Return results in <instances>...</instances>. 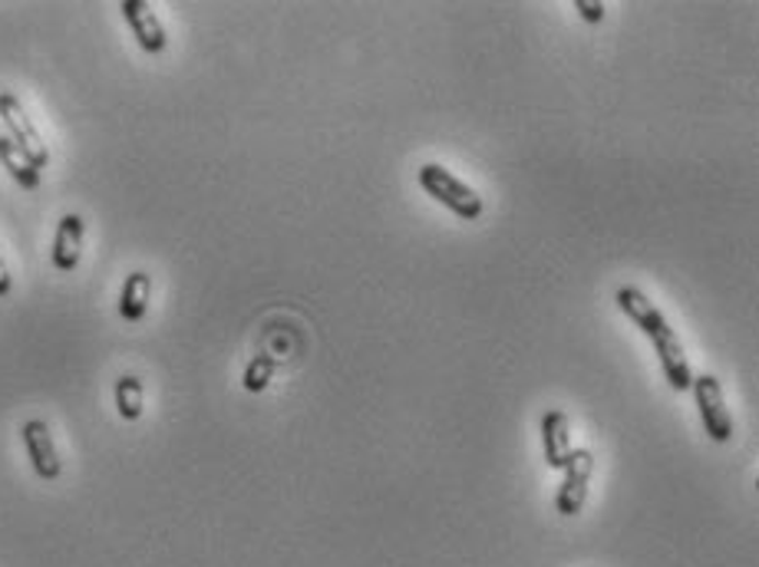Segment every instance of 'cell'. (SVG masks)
Segmentation results:
<instances>
[{
  "mask_svg": "<svg viewBox=\"0 0 759 567\" xmlns=\"http://www.w3.org/2000/svg\"><path fill=\"white\" fill-rule=\"evenodd\" d=\"M120 11H123V18H126V24H129L133 37H136V44H139L146 54L156 57V54L166 50L169 37H166V27H162V21L156 18L152 4H146V0H123Z\"/></svg>",
  "mask_w": 759,
  "mask_h": 567,
  "instance_id": "cell-7",
  "label": "cell"
},
{
  "mask_svg": "<svg viewBox=\"0 0 759 567\" xmlns=\"http://www.w3.org/2000/svg\"><path fill=\"white\" fill-rule=\"evenodd\" d=\"M0 123H4L11 143L21 149V156L27 159L31 169H37V172L47 169L50 152H47V146H44V139H41V133H37V126L31 123V116L24 113L21 100H18L14 93H8V90L0 93Z\"/></svg>",
  "mask_w": 759,
  "mask_h": 567,
  "instance_id": "cell-3",
  "label": "cell"
},
{
  "mask_svg": "<svg viewBox=\"0 0 759 567\" xmlns=\"http://www.w3.org/2000/svg\"><path fill=\"white\" fill-rule=\"evenodd\" d=\"M0 166L11 172V179L24 189V192H37L41 189V172L27 166V159L21 156V149L11 143V136L0 129Z\"/></svg>",
  "mask_w": 759,
  "mask_h": 567,
  "instance_id": "cell-11",
  "label": "cell"
},
{
  "mask_svg": "<svg viewBox=\"0 0 759 567\" xmlns=\"http://www.w3.org/2000/svg\"><path fill=\"white\" fill-rule=\"evenodd\" d=\"M271 379H274V360H271L268 353H254L251 363L245 366L241 386H245L248 393H264Z\"/></svg>",
  "mask_w": 759,
  "mask_h": 567,
  "instance_id": "cell-13",
  "label": "cell"
},
{
  "mask_svg": "<svg viewBox=\"0 0 759 567\" xmlns=\"http://www.w3.org/2000/svg\"><path fill=\"white\" fill-rule=\"evenodd\" d=\"M614 304L621 307V314L654 343L657 356H660V366H664V376L670 383V389L683 393L690 389L693 383V370H690V360L683 353V343L677 337V330L664 320V314L647 300L644 291L637 287H618L614 294Z\"/></svg>",
  "mask_w": 759,
  "mask_h": 567,
  "instance_id": "cell-1",
  "label": "cell"
},
{
  "mask_svg": "<svg viewBox=\"0 0 759 567\" xmlns=\"http://www.w3.org/2000/svg\"><path fill=\"white\" fill-rule=\"evenodd\" d=\"M565 478L558 485V495H555V508L558 514L565 518H575L581 508H585V498H588V481H591V472H594V455L591 449H571L568 462H565Z\"/></svg>",
  "mask_w": 759,
  "mask_h": 567,
  "instance_id": "cell-5",
  "label": "cell"
},
{
  "mask_svg": "<svg viewBox=\"0 0 759 567\" xmlns=\"http://www.w3.org/2000/svg\"><path fill=\"white\" fill-rule=\"evenodd\" d=\"M149 297H152V277L146 271H133L120 291V317L126 324H139L149 314Z\"/></svg>",
  "mask_w": 759,
  "mask_h": 567,
  "instance_id": "cell-10",
  "label": "cell"
},
{
  "mask_svg": "<svg viewBox=\"0 0 759 567\" xmlns=\"http://www.w3.org/2000/svg\"><path fill=\"white\" fill-rule=\"evenodd\" d=\"M113 396H116V412L126 419V422H136L143 416V399H146V389H143V379L139 376H120L116 386H113Z\"/></svg>",
  "mask_w": 759,
  "mask_h": 567,
  "instance_id": "cell-12",
  "label": "cell"
},
{
  "mask_svg": "<svg viewBox=\"0 0 759 567\" xmlns=\"http://www.w3.org/2000/svg\"><path fill=\"white\" fill-rule=\"evenodd\" d=\"M11 287H14V277H11L8 264L0 261V297H8V294H11Z\"/></svg>",
  "mask_w": 759,
  "mask_h": 567,
  "instance_id": "cell-15",
  "label": "cell"
},
{
  "mask_svg": "<svg viewBox=\"0 0 759 567\" xmlns=\"http://www.w3.org/2000/svg\"><path fill=\"white\" fill-rule=\"evenodd\" d=\"M21 435H24L27 458H31L37 478L57 481L60 472H64V465H60V455H57V445H54V435H50L47 422H44V419H27L24 429H21Z\"/></svg>",
  "mask_w": 759,
  "mask_h": 567,
  "instance_id": "cell-6",
  "label": "cell"
},
{
  "mask_svg": "<svg viewBox=\"0 0 759 567\" xmlns=\"http://www.w3.org/2000/svg\"><path fill=\"white\" fill-rule=\"evenodd\" d=\"M542 445H545V465L562 472L571 455V422L562 409L542 416Z\"/></svg>",
  "mask_w": 759,
  "mask_h": 567,
  "instance_id": "cell-9",
  "label": "cell"
},
{
  "mask_svg": "<svg viewBox=\"0 0 759 567\" xmlns=\"http://www.w3.org/2000/svg\"><path fill=\"white\" fill-rule=\"evenodd\" d=\"M575 11L581 14V21H588V24H601L604 21V4L598 0H575Z\"/></svg>",
  "mask_w": 759,
  "mask_h": 567,
  "instance_id": "cell-14",
  "label": "cell"
},
{
  "mask_svg": "<svg viewBox=\"0 0 759 567\" xmlns=\"http://www.w3.org/2000/svg\"><path fill=\"white\" fill-rule=\"evenodd\" d=\"M83 235H87V222L80 215H64L57 225V238H54V268L60 274L77 271L80 254H83Z\"/></svg>",
  "mask_w": 759,
  "mask_h": 567,
  "instance_id": "cell-8",
  "label": "cell"
},
{
  "mask_svg": "<svg viewBox=\"0 0 759 567\" xmlns=\"http://www.w3.org/2000/svg\"><path fill=\"white\" fill-rule=\"evenodd\" d=\"M690 389H693V399H696V409H700L703 432L713 442H729L733 439V416L726 409L720 379L713 373H703V376H693Z\"/></svg>",
  "mask_w": 759,
  "mask_h": 567,
  "instance_id": "cell-4",
  "label": "cell"
},
{
  "mask_svg": "<svg viewBox=\"0 0 759 567\" xmlns=\"http://www.w3.org/2000/svg\"><path fill=\"white\" fill-rule=\"evenodd\" d=\"M417 179H420V189H423L430 199H437L443 208H450L456 218H463V222H479V218H483L486 205H483V199L476 195V189H469L463 179H456L446 166L427 162V166L417 172Z\"/></svg>",
  "mask_w": 759,
  "mask_h": 567,
  "instance_id": "cell-2",
  "label": "cell"
}]
</instances>
